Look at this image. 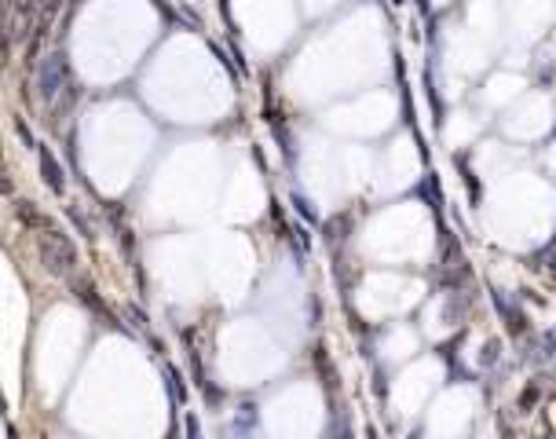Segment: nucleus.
Returning a JSON list of instances; mask_svg holds the SVG:
<instances>
[{
  "label": "nucleus",
  "mask_w": 556,
  "mask_h": 439,
  "mask_svg": "<svg viewBox=\"0 0 556 439\" xmlns=\"http://www.w3.org/2000/svg\"><path fill=\"white\" fill-rule=\"evenodd\" d=\"M70 81V66H66V59L62 55H48V62L41 66V96L51 102L62 88H66Z\"/></svg>",
  "instance_id": "nucleus-2"
},
{
  "label": "nucleus",
  "mask_w": 556,
  "mask_h": 439,
  "mask_svg": "<svg viewBox=\"0 0 556 439\" xmlns=\"http://www.w3.org/2000/svg\"><path fill=\"white\" fill-rule=\"evenodd\" d=\"M0 195H11V176H8V165L0 161Z\"/></svg>",
  "instance_id": "nucleus-5"
},
{
  "label": "nucleus",
  "mask_w": 556,
  "mask_h": 439,
  "mask_svg": "<svg viewBox=\"0 0 556 439\" xmlns=\"http://www.w3.org/2000/svg\"><path fill=\"white\" fill-rule=\"evenodd\" d=\"M33 242H37V253H41V264L48 275H55V278H70L73 271H77V249H73V242L70 235L62 231L51 216H44L41 224H37L33 231Z\"/></svg>",
  "instance_id": "nucleus-1"
},
{
  "label": "nucleus",
  "mask_w": 556,
  "mask_h": 439,
  "mask_svg": "<svg viewBox=\"0 0 556 439\" xmlns=\"http://www.w3.org/2000/svg\"><path fill=\"white\" fill-rule=\"evenodd\" d=\"M8 51H11V37H8V30H0V66L8 62Z\"/></svg>",
  "instance_id": "nucleus-4"
},
{
  "label": "nucleus",
  "mask_w": 556,
  "mask_h": 439,
  "mask_svg": "<svg viewBox=\"0 0 556 439\" xmlns=\"http://www.w3.org/2000/svg\"><path fill=\"white\" fill-rule=\"evenodd\" d=\"M187 439H201V429H198V421L187 418Z\"/></svg>",
  "instance_id": "nucleus-6"
},
{
  "label": "nucleus",
  "mask_w": 556,
  "mask_h": 439,
  "mask_svg": "<svg viewBox=\"0 0 556 439\" xmlns=\"http://www.w3.org/2000/svg\"><path fill=\"white\" fill-rule=\"evenodd\" d=\"M41 176H44V183L55 190V195L66 190V176H62V169H59V161H55L51 150H41Z\"/></svg>",
  "instance_id": "nucleus-3"
}]
</instances>
